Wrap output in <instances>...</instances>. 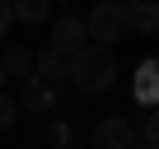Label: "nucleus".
<instances>
[{
  "instance_id": "2eb2a0df",
  "label": "nucleus",
  "mask_w": 159,
  "mask_h": 149,
  "mask_svg": "<svg viewBox=\"0 0 159 149\" xmlns=\"http://www.w3.org/2000/svg\"><path fill=\"white\" fill-rule=\"evenodd\" d=\"M5 79H10V74H5V65H0V89H5Z\"/></svg>"
},
{
  "instance_id": "423d86ee",
  "label": "nucleus",
  "mask_w": 159,
  "mask_h": 149,
  "mask_svg": "<svg viewBox=\"0 0 159 149\" xmlns=\"http://www.w3.org/2000/svg\"><path fill=\"white\" fill-rule=\"evenodd\" d=\"M136 33H159V0H122Z\"/></svg>"
},
{
  "instance_id": "ddd939ff",
  "label": "nucleus",
  "mask_w": 159,
  "mask_h": 149,
  "mask_svg": "<svg viewBox=\"0 0 159 149\" xmlns=\"http://www.w3.org/2000/svg\"><path fill=\"white\" fill-rule=\"evenodd\" d=\"M52 140L66 144V140H70V121H56V126H52Z\"/></svg>"
},
{
  "instance_id": "f3484780",
  "label": "nucleus",
  "mask_w": 159,
  "mask_h": 149,
  "mask_svg": "<svg viewBox=\"0 0 159 149\" xmlns=\"http://www.w3.org/2000/svg\"><path fill=\"white\" fill-rule=\"evenodd\" d=\"M52 5H56V0H52ZM61 5H66V0H61Z\"/></svg>"
},
{
  "instance_id": "f03ea898",
  "label": "nucleus",
  "mask_w": 159,
  "mask_h": 149,
  "mask_svg": "<svg viewBox=\"0 0 159 149\" xmlns=\"http://www.w3.org/2000/svg\"><path fill=\"white\" fill-rule=\"evenodd\" d=\"M84 33H89V42H108V47H117L122 37H131L126 5H122V0H98L94 14L84 19Z\"/></svg>"
},
{
  "instance_id": "9d476101",
  "label": "nucleus",
  "mask_w": 159,
  "mask_h": 149,
  "mask_svg": "<svg viewBox=\"0 0 159 149\" xmlns=\"http://www.w3.org/2000/svg\"><path fill=\"white\" fill-rule=\"evenodd\" d=\"M47 10H52V0H10V14L19 23H42Z\"/></svg>"
},
{
  "instance_id": "0eeeda50",
  "label": "nucleus",
  "mask_w": 159,
  "mask_h": 149,
  "mask_svg": "<svg viewBox=\"0 0 159 149\" xmlns=\"http://www.w3.org/2000/svg\"><path fill=\"white\" fill-rule=\"evenodd\" d=\"M24 107H28V112H52V107H56V93H52V84H47V79H38V74H28Z\"/></svg>"
},
{
  "instance_id": "f257e3e1",
  "label": "nucleus",
  "mask_w": 159,
  "mask_h": 149,
  "mask_svg": "<svg viewBox=\"0 0 159 149\" xmlns=\"http://www.w3.org/2000/svg\"><path fill=\"white\" fill-rule=\"evenodd\" d=\"M66 79L80 89V93H108L112 84H117V56H112V47L108 42H84L80 51H70L66 56Z\"/></svg>"
},
{
  "instance_id": "1a4fd4ad",
  "label": "nucleus",
  "mask_w": 159,
  "mask_h": 149,
  "mask_svg": "<svg viewBox=\"0 0 159 149\" xmlns=\"http://www.w3.org/2000/svg\"><path fill=\"white\" fill-rule=\"evenodd\" d=\"M0 65H5L10 79H28V74H33V51L24 42H14V47H5V61H0Z\"/></svg>"
},
{
  "instance_id": "4468645a",
  "label": "nucleus",
  "mask_w": 159,
  "mask_h": 149,
  "mask_svg": "<svg viewBox=\"0 0 159 149\" xmlns=\"http://www.w3.org/2000/svg\"><path fill=\"white\" fill-rule=\"evenodd\" d=\"M10 23H14V14H10V10H0V42H5V33H10Z\"/></svg>"
},
{
  "instance_id": "39448f33",
  "label": "nucleus",
  "mask_w": 159,
  "mask_h": 149,
  "mask_svg": "<svg viewBox=\"0 0 159 149\" xmlns=\"http://www.w3.org/2000/svg\"><path fill=\"white\" fill-rule=\"evenodd\" d=\"M131 98H136L140 107H154V103H159V56H150V61H140V65H136Z\"/></svg>"
},
{
  "instance_id": "6e6552de",
  "label": "nucleus",
  "mask_w": 159,
  "mask_h": 149,
  "mask_svg": "<svg viewBox=\"0 0 159 149\" xmlns=\"http://www.w3.org/2000/svg\"><path fill=\"white\" fill-rule=\"evenodd\" d=\"M33 74H38V79H47V84H61V79H66V56L47 47L42 56H33Z\"/></svg>"
},
{
  "instance_id": "9b49d317",
  "label": "nucleus",
  "mask_w": 159,
  "mask_h": 149,
  "mask_svg": "<svg viewBox=\"0 0 159 149\" xmlns=\"http://www.w3.org/2000/svg\"><path fill=\"white\" fill-rule=\"evenodd\" d=\"M19 121V98H10L5 89H0V130H10Z\"/></svg>"
},
{
  "instance_id": "f8f14e48",
  "label": "nucleus",
  "mask_w": 159,
  "mask_h": 149,
  "mask_svg": "<svg viewBox=\"0 0 159 149\" xmlns=\"http://www.w3.org/2000/svg\"><path fill=\"white\" fill-rule=\"evenodd\" d=\"M140 140H145L150 149H159V103L150 107V117H145V126H140Z\"/></svg>"
},
{
  "instance_id": "dca6fc26",
  "label": "nucleus",
  "mask_w": 159,
  "mask_h": 149,
  "mask_svg": "<svg viewBox=\"0 0 159 149\" xmlns=\"http://www.w3.org/2000/svg\"><path fill=\"white\" fill-rule=\"evenodd\" d=\"M0 10H10V0H0Z\"/></svg>"
},
{
  "instance_id": "20e7f679",
  "label": "nucleus",
  "mask_w": 159,
  "mask_h": 149,
  "mask_svg": "<svg viewBox=\"0 0 159 149\" xmlns=\"http://www.w3.org/2000/svg\"><path fill=\"white\" fill-rule=\"evenodd\" d=\"M89 42V33H84V19H75V14H61L56 19V28H52V51H61V56H70V51H80Z\"/></svg>"
},
{
  "instance_id": "7ed1b4c3",
  "label": "nucleus",
  "mask_w": 159,
  "mask_h": 149,
  "mask_svg": "<svg viewBox=\"0 0 159 149\" xmlns=\"http://www.w3.org/2000/svg\"><path fill=\"white\" fill-rule=\"evenodd\" d=\"M94 144L98 149H131L136 144V126L126 117H108V121L94 126Z\"/></svg>"
}]
</instances>
